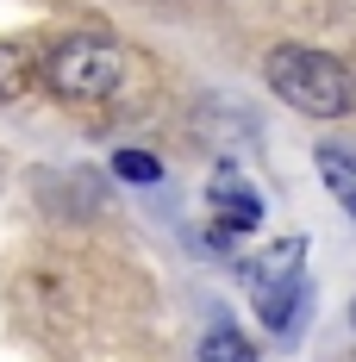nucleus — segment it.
Returning a JSON list of instances; mask_svg holds the SVG:
<instances>
[{
  "mask_svg": "<svg viewBox=\"0 0 356 362\" xmlns=\"http://www.w3.org/2000/svg\"><path fill=\"white\" fill-rule=\"evenodd\" d=\"M263 81L275 88V100H287L306 119H344V112H356V75L338 57L313 50V44H275L263 57Z\"/></svg>",
  "mask_w": 356,
  "mask_h": 362,
  "instance_id": "1",
  "label": "nucleus"
},
{
  "mask_svg": "<svg viewBox=\"0 0 356 362\" xmlns=\"http://www.w3.org/2000/svg\"><path fill=\"white\" fill-rule=\"evenodd\" d=\"M125 81V50L107 37H63L50 57H44V88L57 100H113Z\"/></svg>",
  "mask_w": 356,
  "mask_h": 362,
  "instance_id": "2",
  "label": "nucleus"
},
{
  "mask_svg": "<svg viewBox=\"0 0 356 362\" xmlns=\"http://www.w3.org/2000/svg\"><path fill=\"white\" fill-rule=\"evenodd\" d=\"M207 200H213V213L225 218V231H256V225H263V194H256L238 169H213Z\"/></svg>",
  "mask_w": 356,
  "mask_h": 362,
  "instance_id": "3",
  "label": "nucleus"
},
{
  "mask_svg": "<svg viewBox=\"0 0 356 362\" xmlns=\"http://www.w3.org/2000/svg\"><path fill=\"white\" fill-rule=\"evenodd\" d=\"M300 262H306V238H282V244H269L256 262H244V288H250V300H263V293L287 288V281H300V275H306Z\"/></svg>",
  "mask_w": 356,
  "mask_h": 362,
  "instance_id": "4",
  "label": "nucleus"
},
{
  "mask_svg": "<svg viewBox=\"0 0 356 362\" xmlns=\"http://www.w3.org/2000/svg\"><path fill=\"white\" fill-rule=\"evenodd\" d=\"M306 300H313V288H306V275H300V281H287V288L263 293V300H256V319L275 331V337H294V331H300V313H306Z\"/></svg>",
  "mask_w": 356,
  "mask_h": 362,
  "instance_id": "5",
  "label": "nucleus"
},
{
  "mask_svg": "<svg viewBox=\"0 0 356 362\" xmlns=\"http://www.w3.org/2000/svg\"><path fill=\"white\" fill-rule=\"evenodd\" d=\"M313 163H319V181L331 187V200L356 218V156H350V150H338V144H325Z\"/></svg>",
  "mask_w": 356,
  "mask_h": 362,
  "instance_id": "6",
  "label": "nucleus"
},
{
  "mask_svg": "<svg viewBox=\"0 0 356 362\" xmlns=\"http://www.w3.org/2000/svg\"><path fill=\"white\" fill-rule=\"evenodd\" d=\"M200 362H256V350H250V337L238 325H213L200 337Z\"/></svg>",
  "mask_w": 356,
  "mask_h": 362,
  "instance_id": "7",
  "label": "nucleus"
},
{
  "mask_svg": "<svg viewBox=\"0 0 356 362\" xmlns=\"http://www.w3.org/2000/svg\"><path fill=\"white\" fill-rule=\"evenodd\" d=\"M25 88H32V57H25L19 44H0V107L19 100Z\"/></svg>",
  "mask_w": 356,
  "mask_h": 362,
  "instance_id": "8",
  "label": "nucleus"
},
{
  "mask_svg": "<svg viewBox=\"0 0 356 362\" xmlns=\"http://www.w3.org/2000/svg\"><path fill=\"white\" fill-rule=\"evenodd\" d=\"M113 175H119V181H144V187H150V181H163V163H156L150 150H119V156H113Z\"/></svg>",
  "mask_w": 356,
  "mask_h": 362,
  "instance_id": "9",
  "label": "nucleus"
},
{
  "mask_svg": "<svg viewBox=\"0 0 356 362\" xmlns=\"http://www.w3.org/2000/svg\"><path fill=\"white\" fill-rule=\"evenodd\" d=\"M0 175H6V169H0Z\"/></svg>",
  "mask_w": 356,
  "mask_h": 362,
  "instance_id": "10",
  "label": "nucleus"
}]
</instances>
